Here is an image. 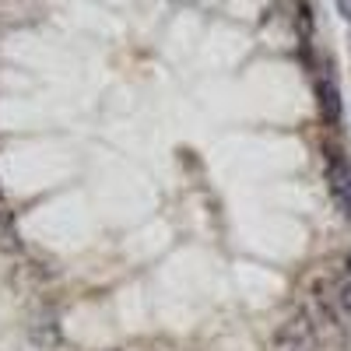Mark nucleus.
I'll list each match as a JSON object with an SVG mask.
<instances>
[{"mask_svg":"<svg viewBox=\"0 0 351 351\" xmlns=\"http://www.w3.org/2000/svg\"><path fill=\"white\" fill-rule=\"evenodd\" d=\"M327 186L341 215L351 218V162L337 148H327Z\"/></svg>","mask_w":351,"mask_h":351,"instance_id":"f257e3e1","label":"nucleus"},{"mask_svg":"<svg viewBox=\"0 0 351 351\" xmlns=\"http://www.w3.org/2000/svg\"><path fill=\"white\" fill-rule=\"evenodd\" d=\"M316 109H319V120L327 127H341V92H337V81L334 77H316Z\"/></svg>","mask_w":351,"mask_h":351,"instance_id":"f03ea898","label":"nucleus"},{"mask_svg":"<svg viewBox=\"0 0 351 351\" xmlns=\"http://www.w3.org/2000/svg\"><path fill=\"white\" fill-rule=\"evenodd\" d=\"M21 232H18V218H14V211L11 208H4L0 204V253L4 256H14V253H21Z\"/></svg>","mask_w":351,"mask_h":351,"instance_id":"7ed1b4c3","label":"nucleus"},{"mask_svg":"<svg viewBox=\"0 0 351 351\" xmlns=\"http://www.w3.org/2000/svg\"><path fill=\"white\" fill-rule=\"evenodd\" d=\"M28 334H32V341H36V344H43V348H56V344H60V324H56L53 316L36 319Z\"/></svg>","mask_w":351,"mask_h":351,"instance_id":"20e7f679","label":"nucleus"},{"mask_svg":"<svg viewBox=\"0 0 351 351\" xmlns=\"http://www.w3.org/2000/svg\"><path fill=\"white\" fill-rule=\"evenodd\" d=\"M344 274H348V278H351V253H348V271H344Z\"/></svg>","mask_w":351,"mask_h":351,"instance_id":"39448f33","label":"nucleus"},{"mask_svg":"<svg viewBox=\"0 0 351 351\" xmlns=\"http://www.w3.org/2000/svg\"><path fill=\"white\" fill-rule=\"evenodd\" d=\"M0 204H4V197H0Z\"/></svg>","mask_w":351,"mask_h":351,"instance_id":"423d86ee","label":"nucleus"}]
</instances>
